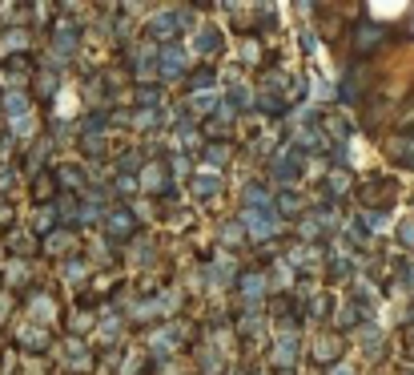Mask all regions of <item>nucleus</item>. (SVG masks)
<instances>
[{
	"instance_id": "nucleus-1",
	"label": "nucleus",
	"mask_w": 414,
	"mask_h": 375,
	"mask_svg": "<svg viewBox=\"0 0 414 375\" xmlns=\"http://www.w3.org/2000/svg\"><path fill=\"white\" fill-rule=\"evenodd\" d=\"M109 234H113V238H125V234H129V214H125V210H117V214H113Z\"/></svg>"
},
{
	"instance_id": "nucleus-2",
	"label": "nucleus",
	"mask_w": 414,
	"mask_h": 375,
	"mask_svg": "<svg viewBox=\"0 0 414 375\" xmlns=\"http://www.w3.org/2000/svg\"><path fill=\"white\" fill-rule=\"evenodd\" d=\"M161 73H165V77H177V73H181V53H165V65H161Z\"/></svg>"
},
{
	"instance_id": "nucleus-3",
	"label": "nucleus",
	"mask_w": 414,
	"mask_h": 375,
	"mask_svg": "<svg viewBox=\"0 0 414 375\" xmlns=\"http://www.w3.org/2000/svg\"><path fill=\"white\" fill-rule=\"evenodd\" d=\"M213 186H217V178H197V190H201V194H213Z\"/></svg>"
}]
</instances>
